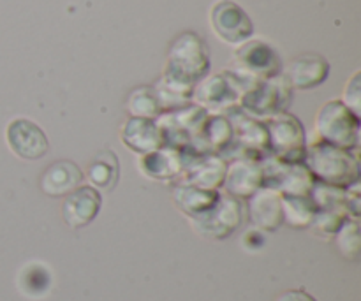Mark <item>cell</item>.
Instances as JSON below:
<instances>
[{
    "label": "cell",
    "mask_w": 361,
    "mask_h": 301,
    "mask_svg": "<svg viewBox=\"0 0 361 301\" xmlns=\"http://www.w3.org/2000/svg\"><path fill=\"white\" fill-rule=\"evenodd\" d=\"M303 164L319 183L348 189L353 183L360 182L361 169L358 157L351 150L334 147L321 140L307 143Z\"/></svg>",
    "instance_id": "cell-1"
},
{
    "label": "cell",
    "mask_w": 361,
    "mask_h": 301,
    "mask_svg": "<svg viewBox=\"0 0 361 301\" xmlns=\"http://www.w3.org/2000/svg\"><path fill=\"white\" fill-rule=\"evenodd\" d=\"M360 116L345 108L341 99L321 106L314 118V129L321 141L351 152L360 147Z\"/></svg>",
    "instance_id": "cell-2"
},
{
    "label": "cell",
    "mask_w": 361,
    "mask_h": 301,
    "mask_svg": "<svg viewBox=\"0 0 361 301\" xmlns=\"http://www.w3.org/2000/svg\"><path fill=\"white\" fill-rule=\"evenodd\" d=\"M250 88L242 78L224 70L219 74H208L192 90V102L214 115H226L229 109L238 108L242 95Z\"/></svg>",
    "instance_id": "cell-3"
},
{
    "label": "cell",
    "mask_w": 361,
    "mask_h": 301,
    "mask_svg": "<svg viewBox=\"0 0 361 301\" xmlns=\"http://www.w3.org/2000/svg\"><path fill=\"white\" fill-rule=\"evenodd\" d=\"M229 70L252 87L257 81L282 74V60L274 46L259 39H249L236 48Z\"/></svg>",
    "instance_id": "cell-4"
},
{
    "label": "cell",
    "mask_w": 361,
    "mask_h": 301,
    "mask_svg": "<svg viewBox=\"0 0 361 301\" xmlns=\"http://www.w3.org/2000/svg\"><path fill=\"white\" fill-rule=\"evenodd\" d=\"M268 133V154L289 164H303L307 152L305 129L291 113L284 111L263 120Z\"/></svg>",
    "instance_id": "cell-5"
},
{
    "label": "cell",
    "mask_w": 361,
    "mask_h": 301,
    "mask_svg": "<svg viewBox=\"0 0 361 301\" xmlns=\"http://www.w3.org/2000/svg\"><path fill=\"white\" fill-rule=\"evenodd\" d=\"M293 101V88L284 74L257 81L242 95L238 108L256 120H268L288 111Z\"/></svg>",
    "instance_id": "cell-6"
},
{
    "label": "cell",
    "mask_w": 361,
    "mask_h": 301,
    "mask_svg": "<svg viewBox=\"0 0 361 301\" xmlns=\"http://www.w3.org/2000/svg\"><path fill=\"white\" fill-rule=\"evenodd\" d=\"M210 27L226 44L240 46L254 34L249 14L233 0H217L210 9Z\"/></svg>",
    "instance_id": "cell-7"
},
{
    "label": "cell",
    "mask_w": 361,
    "mask_h": 301,
    "mask_svg": "<svg viewBox=\"0 0 361 301\" xmlns=\"http://www.w3.org/2000/svg\"><path fill=\"white\" fill-rule=\"evenodd\" d=\"M194 229L208 238L222 240L231 235L243 221V207L240 199L231 196L219 197L217 203L203 215L190 219Z\"/></svg>",
    "instance_id": "cell-8"
},
{
    "label": "cell",
    "mask_w": 361,
    "mask_h": 301,
    "mask_svg": "<svg viewBox=\"0 0 361 301\" xmlns=\"http://www.w3.org/2000/svg\"><path fill=\"white\" fill-rule=\"evenodd\" d=\"M6 140L14 155L23 161H39L48 155L49 143L44 130L27 118H14L6 129Z\"/></svg>",
    "instance_id": "cell-9"
},
{
    "label": "cell",
    "mask_w": 361,
    "mask_h": 301,
    "mask_svg": "<svg viewBox=\"0 0 361 301\" xmlns=\"http://www.w3.org/2000/svg\"><path fill=\"white\" fill-rule=\"evenodd\" d=\"M222 185L228 196L236 197V199H249L264 185L261 159L236 157L231 164L226 166Z\"/></svg>",
    "instance_id": "cell-10"
},
{
    "label": "cell",
    "mask_w": 361,
    "mask_h": 301,
    "mask_svg": "<svg viewBox=\"0 0 361 301\" xmlns=\"http://www.w3.org/2000/svg\"><path fill=\"white\" fill-rule=\"evenodd\" d=\"M194 155H189V150H180L173 147H162L157 152L148 155H141L137 159L141 173L154 180H173L180 178Z\"/></svg>",
    "instance_id": "cell-11"
},
{
    "label": "cell",
    "mask_w": 361,
    "mask_h": 301,
    "mask_svg": "<svg viewBox=\"0 0 361 301\" xmlns=\"http://www.w3.org/2000/svg\"><path fill=\"white\" fill-rule=\"evenodd\" d=\"M101 204L102 197L97 189L90 185H81L69 196H66L62 204V217L69 228H85L97 217Z\"/></svg>",
    "instance_id": "cell-12"
},
{
    "label": "cell",
    "mask_w": 361,
    "mask_h": 301,
    "mask_svg": "<svg viewBox=\"0 0 361 301\" xmlns=\"http://www.w3.org/2000/svg\"><path fill=\"white\" fill-rule=\"evenodd\" d=\"M123 145L134 152L136 155H148L152 152H157L164 147V136H162L161 127L150 118H136L130 116L126 120L122 130H120Z\"/></svg>",
    "instance_id": "cell-13"
},
{
    "label": "cell",
    "mask_w": 361,
    "mask_h": 301,
    "mask_svg": "<svg viewBox=\"0 0 361 301\" xmlns=\"http://www.w3.org/2000/svg\"><path fill=\"white\" fill-rule=\"evenodd\" d=\"M286 80L296 90H312L330 76V62L317 53H305L296 56L286 70Z\"/></svg>",
    "instance_id": "cell-14"
},
{
    "label": "cell",
    "mask_w": 361,
    "mask_h": 301,
    "mask_svg": "<svg viewBox=\"0 0 361 301\" xmlns=\"http://www.w3.org/2000/svg\"><path fill=\"white\" fill-rule=\"evenodd\" d=\"M249 221L263 231H277L284 224L282 194L271 187H261L249 197Z\"/></svg>",
    "instance_id": "cell-15"
},
{
    "label": "cell",
    "mask_w": 361,
    "mask_h": 301,
    "mask_svg": "<svg viewBox=\"0 0 361 301\" xmlns=\"http://www.w3.org/2000/svg\"><path fill=\"white\" fill-rule=\"evenodd\" d=\"M226 166L228 164L224 162V159H221V155H194L183 169L180 183L200 187V189L217 190L224 182Z\"/></svg>",
    "instance_id": "cell-16"
},
{
    "label": "cell",
    "mask_w": 361,
    "mask_h": 301,
    "mask_svg": "<svg viewBox=\"0 0 361 301\" xmlns=\"http://www.w3.org/2000/svg\"><path fill=\"white\" fill-rule=\"evenodd\" d=\"M85 175L73 161H56L44 169L39 187L49 197H66L81 187Z\"/></svg>",
    "instance_id": "cell-17"
},
{
    "label": "cell",
    "mask_w": 361,
    "mask_h": 301,
    "mask_svg": "<svg viewBox=\"0 0 361 301\" xmlns=\"http://www.w3.org/2000/svg\"><path fill=\"white\" fill-rule=\"evenodd\" d=\"M219 197H221L219 190L200 189V187L187 185V183H178L173 189L175 204L183 214L189 215L190 219L197 217V215H203L204 211L210 210L217 203Z\"/></svg>",
    "instance_id": "cell-18"
},
{
    "label": "cell",
    "mask_w": 361,
    "mask_h": 301,
    "mask_svg": "<svg viewBox=\"0 0 361 301\" xmlns=\"http://www.w3.org/2000/svg\"><path fill=\"white\" fill-rule=\"evenodd\" d=\"M87 178L90 187L101 190H113L120 178V162L113 150H102L88 164Z\"/></svg>",
    "instance_id": "cell-19"
},
{
    "label": "cell",
    "mask_w": 361,
    "mask_h": 301,
    "mask_svg": "<svg viewBox=\"0 0 361 301\" xmlns=\"http://www.w3.org/2000/svg\"><path fill=\"white\" fill-rule=\"evenodd\" d=\"M316 211L310 196H282V215L291 228H309Z\"/></svg>",
    "instance_id": "cell-20"
},
{
    "label": "cell",
    "mask_w": 361,
    "mask_h": 301,
    "mask_svg": "<svg viewBox=\"0 0 361 301\" xmlns=\"http://www.w3.org/2000/svg\"><path fill=\"white\" fill-rule=\"evenodd\" d=\"M127 111L130 113V116H136V118L155 120L157 116H161L162 109L154 87L134 88L130 92L129 99H127Z\"/></svg>",
    "instance_id": "cell-21"
},
{
    "label": "cell",
    "mask_w": 361,
    "mask_h": 301,
    "mask_svg": "<svg viewBox=\"0 0 361 301\" xmlns=\"http://www.w3.org/2000/svg\"><path fill=\"white\" fill-rule=\"evenodd\" d=\"M348 219H351L348 215L345 207H334V208H319L314 215L312 222H310L309 228L314 229L316 235L321 236H334L338 229L342 228Z\"/></svg>",
    "instance_id": "cell-22"
},
{
    "label": "cell",
    "mask_w": 361,
    "mask_h": 301,
    "mask_svg": "<svg viewBox=\"0 0 361 301\" xmlns=\"http://www.w3.org/2000/svg\"><path fill=\"white\" fill-rule=\"evenodd\" d=\"M335 235H337V247L341 249V252L349 259H356L360 256L361 247L360 226L356 219H348Z\"/></svg>",
    "instance_id": "cell-23"
},
{
    "label": "cell",
    "mask_w": 361,
    "mask_h": 301,
    "mask_svg": "<svg viewBox=\"0 0 361 301\" xmlns=\"http://www.w3.org/2000/svg\"><path fill=\"white\" fill-rule=\"evenodd\" d=\"M342 104L351 109L356 116L361 115V73L356 70L349 81L345 83L344 92H342Z\"/></svg>",
    "instance_id": "cell-24"
},
{
    "label": "cell",
    "mask_w": 361,
    "mask_h": 301,
    "mask_svg": "<svg viewBox=\"0 0 361 301\" xmlns=\"http://www.w3.org/2000/svg\"><path fill=\"white\" fill-rule=\"evenodd\" d=\"M344 207L348 210V215L353 219L360 217L361 208V192H360V182L353 183L348 189H344Z\"/></svg>",
    "instance_id": "cell-25"
},
{
    "label": "cell",
    "mask_w": 361,
    "mask_h": 301,
    "mask_svg": "<svg viewBox=\"0 0 361 301\" xmlns=\"http://www.w3.org/2000/svg\"><path fill=\"white\" fill-rule=\"evenodd\" d=\"M275 301H316V298L302 289H289V291L281 293Z\"/></svg>",
    "instance_id": "cell-26"
}]
</instances>
